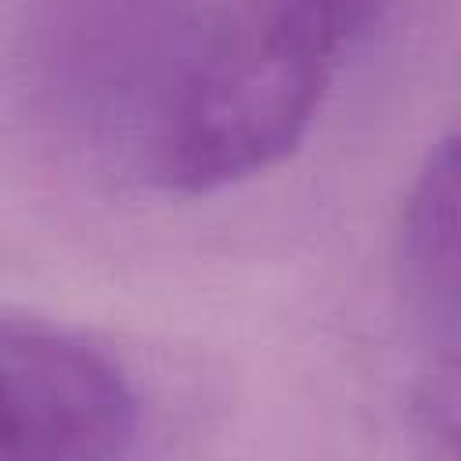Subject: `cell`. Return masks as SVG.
Wrapping results in <instances>:
<instances>
[{
    "instance_id": "3",
    "label": "cell",
    "mask_w": 461,
    "mask_h": 461,
    "mask_svg": "<svg viewBox=\"0 0 461 461\" xmlns=\"http://www.w3.org/2000/svg\"><path fill=\"white\" fill-rule=\"evenodd\" d=\"M400 270L411 299L461 335V130L421 162L400 216Z\"/></svg>"
},
{
    "instance_id": "4",
    "label": "cell",
    "mask_w": 461,
    "mask_h": 461,
    "mask_svg": "<svg viewBox=\"0 0 461 461\" xmlns=\"http://www.w3.org/2000/svg\"><path fill=\"white\" fill-rule=\"evenodd\" d=\"M411 418L418 436L436 454L461 457V342L421 375Z\"/></svg>"
},
{
    "instance_id": "2",
    "label": "cell",
    "mask_w": 461,
    "mask_h": 461,
    "mask_svg": "<svg viewBox=\"0 0 461 461\" xmlns=\"http://www.w3.org/2000/svg\"><path fill=\"white\" fill-rule=\"evenodd\" d=\"M7 461H108L130 454L140 407L126 371L76 331L36 317L0 321Z\"/></svg>"
},
{
    "instance_id": "1",
    "label": "cell",
    "mask_w": 461,
    "mask_h": 461,
    "mask_svg": "<svg viewBox=\"0 0 461 461\" xmlns=\"http://www.w3.org/2000/svg\"><path fill=\"white\" fill-rule=\"evenodd\" d=\"M349 36L263 4L209 47L166 94L151 173L176 194H216L281 166L313 130Z\"/></svg>"
},
{
    "instance_id": "5",
    "label": "cell",
    "mask_w": 461,
    "mask_h": 461,
    "mask_svg": "<svg viewBox=\"0 0 461 461\" xmlns=\"http://www.w3.org/2000/svg\"><path fill=\"white\" fill-rule=\"evenodd\" d=\"M267 4H277V7H288L295 14H306V18H317L339 32H346L349 40H357L367 22L375 18V4L378 0H267Z\"/></svg>"
}]
</instances>
